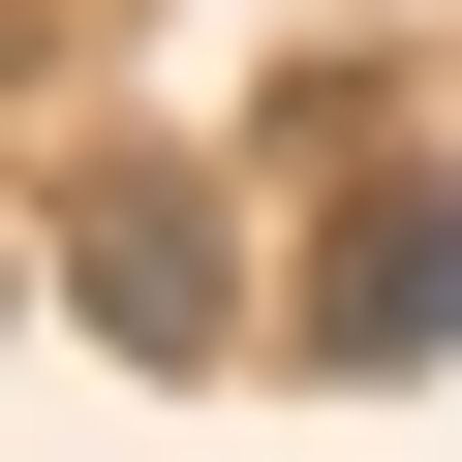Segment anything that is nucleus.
Returning <instances> with one entry per match:
<instances>
[{"mask_svg":"<svg viewBox=\"0 0 462 462\" xmlns=\"http://www.w3.org/2000/svg\"><path fill=\"white\" fill-rule=\"evenodd\" d=\"M32 278H62V339L216 370V339H247V185H216V154H62L32 185Z\"/></svg>","mask_w":462,"mask_h":462,"instance_id":"f257e3e1","label":"nucleus"},{"mask_svg":"<svg viewBox=\"0 0 462 462\" xmlns=\"http://www.w3.org/2000/svg\"><path fill=\"white\" fill-rule=\"evenodd\" d=\"M278 339H309L339 401L462 370V154H431V124H370V154H339V216H309V278H278Z\"/></svg>","mask_w":462,"mask_h":462,"instance_id":"f03ea898","label":"nucleus"}]
</instances>
